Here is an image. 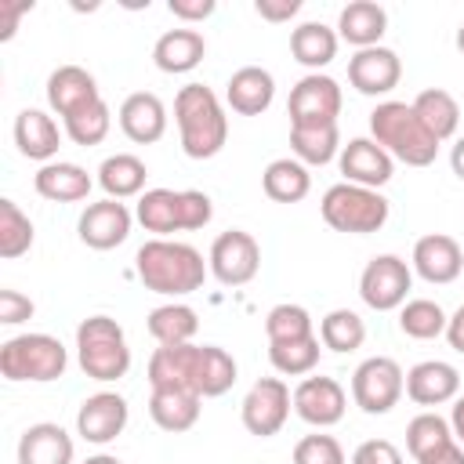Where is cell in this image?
Returning a JSON list of instances; mask_svg holds the SVG:
<instances>
[{
    "mask_svg": "<svg viewBox=\"0 0 464 464\" xmlns=\"http://www.w3.org/2000/svg\"><path fill=\"white\" fill-rule=\"evenodd\" d=\"M446 341H450V348H453V352H460V355H464V304L450 315V323H446Z\"/></svg>",
    "mask_w": 464,
    "mask_h": 464,
    "instance_id": "obj_50",
    "label": "cell"
},
{
    "mask_svg": "<svg viewBox=\"0 0 464 464\" xmlns=\"http://www.w3.org/2000/svg\"><path fill=\"white\" fill-rule=\"evenodd\" d=\"M290 149H294V160H301L304 167H323L337 160L341 156L337 123L334 127H290Z\"/></svg>",
    "mask_w": 464,
    "mask_h": 464,
    "instance_id": "obj_34",
    "label": "cell"
},
{
    "mask_svg": "<svg viewBox=\"0 0 464 464\" xmlns=\"http://www.w3.org/2000/svg\"><path fill=\"white\" fill-rule=\"evenodd\" d=\"M130 225H134V214L127 210V203L105 196L83 207L76 232H80V243H87L91 250H112L130 236Z\"/></svg>",
    "mask_w": 464,
    "mask_h": 464,
    "instance_id": "obj_14",
    "label": "cell"
},
{
    "mask_svg": "<svg viewBox=\"0 0 464 464\" xmlns=\"http://www.w3.org/2000/svg\"><path fill=\"white\" fill-rule=\"evenodd\" d=\"M276 98V80L261 65H243L225 83V102L239 116H261Z\"/></svg>",
    "mask_w": 464,
    "mask_h": 464,
    "instance_id": "obj_23",
    "label": "cell"
},
{
    "mask_svg": "<svg viewBox=\"0 0 464 464\" xmlns=\"http://www.w3.org/2000/svg\"><path fill=\"white\" fill-rule=\"evenodd\" d=\"M91 174L80 167V163H69V160H54V163H44L33 178V188L51 199V203H80L91 196Z\"/></svg>",
    "mask_w": 464,
    "mask_h": 464,
    "instance_id": "obj_26",
    "label": "cell"
},
{
    "mask_svg": "<svg viewBox=\"0 0 464 464\" xmlns=\"http://www.w3.org/2000/svg\"><path fill=\"white\" fill-rule=\"evenodd\" d=\"M69 366V352L51 334H18L0 344V373L7 381H58Z\"/></svg>",
    "mask_w": 464,
    "mask_h": 464,
    "instance_id": "obj_8",
    "label": "cell"
},
{
    "mask_svg": "<svg viewBox=\"0 0 464 464\" xmlns=\"http://www.w3.org/2000/svg\"><path fill=\"white\" fill-rule=\"evenodd\" d=\"M265 334H268V344L312 337V315H308L301 304L283 301V304H276V308L265 315Z\"/></svg>",
    "mask_w": 464,
    "mask_h": 464,
    "instance_id": "obj_42",
    "label": "cell"
},
{
    "mask_svg": "<svg viewBox=\"0 0 464 464\" xmlns=\"http://www.w3.org/2000/svg\"><path fill=\"white\" fill-rule=\"evenodd\" d=\"M33 4H0V40H11L14 36V25H18V18L29 11Z\"/></svg>",
    "mask_w": 464,
    "mask_h": 464,
    "instance_id": "obj_49",
    "label": "cell"
},
{
    "mask_svg": "<svg viewBox=\"0 0 464 464\" xmlns=\"http://www.w3.org/2000/svg\"><path fill=\"white\" fill-rule=\"evenodd\" d=\"M83 464H123L120 457H112V453H94V457H87Z\"/></svg>",
    "mask_w": 464,
    "mask_h": 464,
    "instance_id": "obj_53",
    "label": "cell"
},
{
    "mask_svg": "<svg viewBox=\"0 0 464 464\" xmlns=\"http://www.w3.org/2000/svg\"><path fill=\"white\" fill-rule=\"evenodd\" d=\"M450 167H453V174L464 181V138H457V145L450 149Z\"/></svg>",
    "mask_w": 464,
    "mask_h": 464,
    "instance_id": "obj_52",
    "label": "cell"
},
{
    "mask_svg": "<svg viewBox=\"0 0 464 464\" xmlns=\"http://www.w3.org/2000/svg\"><path fill=\"white\" fill-rule=\"evenodd\" d=\"M384 29H388V11L381 4H373V0H352L337 14V36L348 40L355 51L377 47Z\"/></svg>",
    "mask_w": 464,
    "mask_h": 464,
    "instance_id": "obj_27",
    "label": "cell"
},
{
    "mask_svg": "<svg viewBox=\"0 0 464 464\" xmlns=\"http://www.w3.org/2000/svg\"><path fill=\"white\" fill-rule=\"evenodd\" d=\"M290 406H294V395L290 388L279 381V377H261L250 384V392L243 395V406H239V417H243V428L257 439H272L286 417H290Z\"/></svg>",
    "mask_w": 464,
    "mask_h": 464,
    "instance_id": "obj_13",
    "label": "cell"
},
{
    "mask_svg": "<svg viewBox=\"0 0 464 464\" xmlns=\"http://www.w3.org/2000/svg\"><path fill=\"white\" fill-rule=\"evenodd\" d=\"M76 362L91 381H120L130 370L127 334L109 315H87L76 326Z\"/></svg>",
    "mask_w": 464,
    "mask_h": 464,
    "instance_id": "obj_6",
    "label": "cell"
},
{
    "mask_svg": "<svg viewBox=\"0 0 464 464\" xmlns=\"http://www.w3.org/2000/svg\"><path fill=\"white\" fill-rule=\"evenodd\" d=\"M196 330H199V319L181 301H170L149 312V334L156 337V344H188Z\"/></svg>",
    "mask_w": 464,
    "mask_h": 464,
    "instance_id": "obj_35",
    "label": "cell"
},
{
    "mask_svg": "<svg viewBox=\"0 0 464 464\" xmlns=\"http://www.w3.org/2000/svg\"><path fill=\"white\" fill-rule=\"evenodd\" d=\"M167 7H170V14L181 18V22H203V18L214 14L218 4H214V0H170Z\"/></svg>",
    "mask_w": 464,
    "mask_h": 464,
    "instance_id": "obj_46",
    "label": "cell"
},
{
    "mask_svg": "<svg viewBox=\"0 0 464 464\" xmlns=\"http://www.w3.org/2000/svg\"><path fill=\"white\" fill-rule=\"evenodd\" d=\"M337 167H341L344 181L362 185V188H381L395 174V160L373 138H352L348 145H341Z\"/></svg>",
    "mask_w": 464,
    "mask_h": 464,
    "instance_id": "obj_19",
    "label": "cell"
},
{
    "mask_svg": "<svg viewBox=\"0 0 464 464\" xmlns=\"http://www.w3.org/2000/svg\"><path fill=\"white\" fill-rule=\"evenodd\" d=\"M337 40H341V36H337L330 25H323V22H301V25L290 33V54H294V62H301L304 69L319 72L323 65L334 62Z\"/></svg>",
    "mask_w": 464,
    "mask_h": 464,
    "instance_id": "obj_30",
    "label": "cell"
},
{
    "mask_svg": "<svg viewBox=\"0 0 464 464\" xmlns=\"http://www.w3.org/2000/svg\"><path fill=\"white\" fill-rule=\"evenodd\" d=\"M102 91H98V80L80 69V65H58L51 76H47V105L65 120L69 112L98 102Z\"/></svg>",
    "mask_w": 464,
    "mask_h": 464,
    "instance_id": "obj_25",
    "label": "cell"
},
{
    "mask_svg": "<svg viewBox=\"0 0 464 464\" xmlns=\"http://www.w3.org/2000/svg\"><path fill=\"white\" fill-rule=\"evenodd\" d=\"M14 145L25 160L54 163L58 145H62V130H58L54 116H47L44 109H22L14 116Z\"/></svg>",
    "mask_w": 464,
    "mask_h": 464,
    "instance_id": "obj_24",
    "label": "cell"
},
{
    "mask_svg": "<svg viewBox=\"0 0 464 464\" xmlns=\"http://www.w3.org/2000/svg\"><path fill=\"white\" fill-rule=\"evenodd\" d=\"M319 337H301V341H283V344H268V359L279 373L286 377H304L319 366Z\"/></svg>",
    "mask_w": 464,
    "mask_h": 464,
    "instance_id": "obj_39",
    "label": "cell"
},
{
    "mask_svg": "<svg viewBox=\"0 0 464 464\" xmlns=\"http://www.w3.org/2000/svg\"><path fill=\"white\" fill-rule=\"evenodd\" d=\"M203 54H207V40H203V33H196V29H167V33L156 40V47H152L156 69H160V72H170V76L192 72V69L203 62Z\"/></svg>",
    "mask_w": 464,
    "mask_h": 464,
    "instance_id": "obj_28",
    "label": "cell"
},
{
    "mask_svg": "<svg viewBox=\"0 0 464 464\" xmlns=\"http://www.w3.org/2000/svg\"><path fill=\"white\" fill-rule=\"evenodd\" d=\"M134 218L141 221L145 232L156 239H167L174 232H196L214 218V203L199 188H145L138 196Z\"/></svg>",
    "mask_w": 464,
    "mask_h": 464,
    "instance_id": "obj_5",
    "label": "cell"
},
{
    "mask_svg": "<svg viewBox=\"0 0 464 464\" xmlns=\"http://www.w3.org/2000/svg\"><path fill=\"white\" fill-rule=\"evenodd\" d=\"M72 435L54 420L29 424L18 439V464H72Z\"/></svg>",
    "mask_w": 464,
    "mask_h": 464,
    "instance_id": "obj_22",
    "label": "cell"
},
{
    "mask_svg": "<svg viewBox=\"0 0 464 464\" xmlns=\"http://www.w3.org/2000/svg\"><path fill=\"white\" fill-rule=\"evenodd\" d=\"M402 392H406V373L388 355L362 359L355 366V373H352V399L370 417H381V413L395 410L399 399H402Z\"/></svg>",
    "mask_w": 464,
    "mask_h": 464,
    "instance_id": "obj_9",
    "label": "cell"
},
{
    "mask_svg": "<svg viewBox=\"0 0 464 464\" xmlns=\"http://www.w3.org/2000/svg\"><path fill=\"white\" fill-rule=\"evenodd\" d=\"M319 341H323V348H330V352H355V348H362V341H366V323L352 312V308H334V312H326L323 315V323H319Z\"/></svg>",
    "mask_w": 464,
    "mask_h": 464,
    "instance_id": "obj_37",
    "label": "cell"
},
{
    "mask_svg": "<svg viewBox=\"0 0 464 464\" xmlns=\"http://www.w3.org/2000/svg\"><path fill=\"white\" fill-rule=\"evenodd\" d=\"M199 395L188 388H152L149 395V417L163 431H188L199 420Z\"/></svg>",
    "mask_w": 464,
    "mask_h": 464,
    "instance_id": "obj_29",
    "label": "cell"
},
{
    "mask_svg": "<svg viewBox=\"0 0 464 464\" xmlns=\"http://www.w3.org/2000/svg\"><path fill=\"white\" fill-rule=\"evenodd\" d=\"M145 163L130 152H116V156H105L102 167H98V185L105 188L109 199H130V196H141L145 188Z\"/></svg>",
    "mask_w": 464,
    "mask_h": 464,
    "instance_id": "obj_31",
    "label": "cell"
},
{
    "mask_svg": "<svg viewBox=\"0 0 464 464\" xmlns=\"http://www.w3.org/2000/svg\"><path fill=\"white\" fill-rule=\"evenodd\" d=\"M109 127H112V112H109L105 98H98V102H91V105H83V109L65 116V134L83 149L87 145H102L109 138Z\"/></svg>",
    "mask_w": 464,
    "mask_h": 464,
    "instance_id": "obj_38",
    "label": "cell"
},
{
    "mask_svg": "<svg viewBox=\"0 0 464 464\" xmlns=\"http://www.w3.org/2000/svg\"><path fill=\"white\" fill-rule=\"evenodd\" d=\"M410 105H413V112L420 116V123H424L439 141H446V138L457 134L460 105H457V98H453L450 91H442V87H428V91H420Z\"/></svg>",
    "mask_w": 464,
    "mask_h": 464,
    "instance_id": "obj_33",
    "label": "cell"
},
{
    "mask_svg": "<svg viewBox=\"0 0 464 464\" xmlns=\"http://www.w3.org/2000/svg\"><path fill=\"white\" fill-rule=\"evenodd\" d=\"M417 464H464V446L453 439V442H446V446H439V450L417 457Z\"/></svg>",
    "mask_w": 464,
    "mask_h": 464,
    "instance_id": "obj_48",
    "label": "cell"
},
{
    "mask_svg": "<svg viewBox=\"0 0 464 464\" xmlns=\"http://www.w3.org/2000/svg\"><path fill=\"white\" fill-rule=\"evenodd\" d=\"M460 392V373L453 362L442 359H424L406 373V395L417 406H442L453 402Z\"/></svg>",
    "mask_w": 464,
    "mask_h": 464,
    "instance_id": "obj_21",
    "label": "cell"
},
{
    "mask_svg": "<svg viewBox=\"0 0 464 464\" xmlns=\"http://www.w3.org/2000/svg\"><path fill=\"white\" fill-rule=\"evenodd\" d=\"M399 80H402V62L392 47L377 44V47H362L348 58V83L359 94H370V98L388 94L399 87Z\"/></svg>",
    "mask_w": 464,
    "mask_h": 464,
    "instance_id": "obj_16",
    "label": "cell"
},
{
    "mask_svg": "<svg viewBox=\"0 0 464 464\" xmlns=\"http://www.w3.org/2000/svg\"><path fill=\"white\" fill-rule=\"evenodd\" d=\"M370 138L406 167H431L439 156V138L406 102H381L370 112Z\"/></svg>",
    "mask_w": 464,
    "mask_h": 464,
    "instance_id": "obj_4",
    "label": "cell"
},
{
    "mask_svg": "<svg viewBox=\"0 0 464 464\" xmlns=\"http://www.w3.org/2000/svg\"><path fill=\"white\" fill-rule=\"evenodd\" d=\"M261 188H265V196L276 199V203H301V199L308 196V188H312V174H308V167H304L301 160L283 156V160H272V163L265 167Z\"/></svg>",
    "mask_w": 464,
    "mask_h": 464,
    "instance_id": "obj_32",
    "label": "cell"
},
{
    "mask_svg": "<svg viewBox=\"0 0 464 464\" xmlns=\"http://www.w3.org/2000/svg\"><path fill=\"white\" fill-rule=\"evenodd\" d=\"M413 272L424 279V283H435V286H446L460 276L464 268V250L453 236L446 232H428L413 243V257H410Z\"/></svg>",
    "mask_w": 464,
    "mask_h": 464,
    "instance_id": "obj_18",
    "label": "cell"
},
{
    "mask_svg": "<svg viewBox=\"0 0 464 464\" xmlns=\"http://www.w3.org/2000/svg\"><path fill=\"white\" fill-rule=\"evenodd\" d=\"M457 51H460V54H464V25H460V29H457Z\"/></svg>",
    "mask_w": 464,
    "mask_h": 464,
    "instance_id": "obj_54",
    "label": "cell"
},
{
    "mask_svg": "<svg viewBox=\"0 0 464 464\" xmlns=\"http://www.w3.org/2000/svg\"><path fill=\"white\" fill-rule=\"evenodd\" d=\"M450 428H453V439L464 446V395L453 399V413H450Z\"/></svg>",
    "mask_w": 464,
    "mask_h": 464,
    "instance_id": "obj_51",
    "label": "cell"
},
{
    "mask_svg": "<svg viewBox=\"0 0 464 464\" xmlns=\"http://www.w3.org/2000/svg\"><path fill=\"white\" fill-rule=\"evenodd\" d=\"M344 406H348V395L334 377H323V373L319 377H304L294 388V413L312 428L337 424L344 417Z\"/></svg>",
    "mask_w": 464,
    "mask_h": 464,
    "instance_id": "obj_17",
    "label": "cell"
},
{
    "mask_svg": "<svg viewBox=\"0 0 464 464\" xmlns=\"http://www.w3.org/2000/svg\"><path fill=\"white\" fill-rule=\"evenodd\" d=\"M323 221L334 232H348V236H370L377 228H384L388 221V199L377 188H362L352 181H337L323 192Z\"/></svg>",
    "mask_w": 464,
    "mask_h": 464,
    "instance_id": "obj_7",
    "label": "cell"
},
{
    "mask_svg": "<svg viewBox=\"0 0 464 464\" xmlns=\"http://www.w3.org/2000/svg\"><path fill=\"white\" fill-rule=\"evenodd\" d=\"M36 232H33V221L18 210L14 199H0V257L14 261L22 257L29 246H33Z\"/></svg>",
    "mask_w": 464,
    "mask_h": 464,
    "instance_id": "obj_40",
    "label": "cell"
},
{
    "mask_svg": "<svg viewBox=\"0 0 464 464\" xmlns=\"http://www.w3.org/2000/svg\"><path fill=\"white\" fill-rule=\"evenodd\" d=\"M446 442H453V428H450L446 417H439L431 410L417 413L406 424V450L413 453V460L424 457V453H431V450H439V446H446Z\"/></svg>",
    "mask_w": 464,
    "mask_h": 464,
    "instance_id": "obj_41",
    "label": "cell"
},
{
    "mask_svg": "<svg viewBox=\"0 0 464 464\" xmlns=\"http://www.w3.org/2000/svg\"><path fill=\"white\" fill-rule=\"evenodd\" d=\"M294 464H348L344 460V450L334 435H304L297 446H294Z\"/></svg>",
    "mask_w": 464,
    "mask_h": 464,
    "instance_id": "obj_43",
    "label": "cell"
},
{
    "mask_svg": "<svg viewBox=\"0 0 464 464\" xmlns=\"http://www.w3.org/2000/svg\"><path fill=\"white\" fill-rule=\"evenodd\" d=\"M134 272L145 283V290L163 297H185L203 286L210 265L192 243L181 239H149L134 254Z\"/></svg>",
    "mask_w": 464,
    "mask_h": 464,
    "instance_id": "obj_2",
    "label": "cell"
},
{
    "mask_svg": "<svg viewBox=\"0 0 464 464\" xmlns=\"http://www.w3.org/2000/svg\"><path fill=\"white\" fill-rule=\"evenodd\" d=\"M33 312H36V304H33L25 294H18V290H0V323H4V326H18V323L33 319Z\"/></svg>",
    "mask_w": 464,
    "mask_h": 464,
    "instance_id": "obj_45",
    "label": "cell"
},
{
    "mask_svg": "<svg viewBox=\"0 0 464 464\" xmlns=\"http://www.w3.org/2000/svg\"><path fill=\"white\" fill-rule=\"evenodd\" d=\"M413 286V268L399 254H377L366 261L359 276V297L373 312H392L406 304V294Z\"/></svg>",
    "mask_w": 464,
    "mask_h": 464,
    "instance_id": "obj_11",
    "label": "cell"
},
{
    "mask_svg": "<svg viewBox=\"0 0 464 464\" xmlns=\"http://www.w3.org/2000/svg\"><path fill=\"white\" fill-rule=\"evenodd\" d=\"M254 11H257L265 22H290V18L301 11V0H257Z\"/></svg>",
    "mask_w": 464,
    "mask_h": 464,
    "instance_id": "obj_47",
    "label": "cell"
},
{
    "mask_svg": "<svg viewBox=\"0 0 464 464\" xmlns=\"http://www.w3.org/2000/svg\"><path fill=\"white\" fill-rule=\"evenodd\" d=\"M116 116H120V130L134 145H152V141H160L167 134V105L152 91L127 94Z\"/></svg>",
    "mask_w": 464,
    "mask_h": 464,
    "instance_id": "obj_20",
    "label": "cell"
},
{
    "mask_svg": "<svg viewBox=\"0 0 464 464\" xmlns=\"http://www.w3.org/2000/svg\"><path fill=\"white\" fill-rule=\"evenodd\" d=\"M174 120L181 134V152L188 160H210L228 141V116L207 83H185L178 91Z\"/></svg>",
    "mask_w": 464,
    "mask_h": 464,
    "instance_id": "obj_3",
    "label": "cell"
},
{
    "mask_svg": "<svg viewBox=\"0 0 464 464\" xmlns=\"http://www.w3.org/2000/svg\"><path fill=\"white\" fill-rule=\"evenodd\" d=\"M207 265H210V276L221 286H246L261 268V246L250 232L228 228L210 243Z\"/></svg>",
    "mask_w": 464,
    "mask_h": 464,
    "instance_id": "obj_12",
    "label": "cell"
},
{
    "mask_svg": "<svg viewBox=\"0 0 464 464\" xmlns=\"http://www.w3.org/2000/svg\"><path fill=\"white\" fill-rule=\"evenodd\" d=\"M152 388H188L199 399H218L236 384V359L218 344H160L149 359Z\"/></svg>",
    "mask_w": 464,
    "mask_h": 464,
    "instance_id": "obj_1",
    "label": "cell"
},
{
    "mask_svg": "<svg viewBox=\"0 0 464 464\" xmlns=\"http://www.w3.org/2000/svg\"><path fill=\"white\" fill-rule=\"evenodd\" d=\"M446 323H450V315L442 312V304L428 301V297H413L399 308V330L413 341H431V337L446 334Z\"/></svg>",
    "mask_w": 464,
    "mask_h": 464,
    "instance_id": "obj_36",
    "label": "cell"
},
{
    "mask_svg": "<svg viewBox=\"0 0 464 464\" xmlns=\"http://www.w3.org/2000/svg\"><path fill=\"white\" fill-rule=\"evenodd\" d=\"M290 127H334L341 116V87L326 72H308L294 83L290 102Z\"/></svg>",
    "mask_w": 464,
    "mask_h": 464,
    "instance_id": "obj_10",
    "label": "cell"
},
{
    "mask_svg": "<svg viewBox=\"0 0 464 464\" xmlns=\"http://www.w3.org/2000/svg\"><path fill=\"white\" fill-rule=\"evenodd\" d=\"M130 420V406L123 395L116 392H94L80 402L76 410V435L83 442H94V446H105L112 442Z\"/></svg>",
    "mask_w": 464,
    "mask_h": 464,
    "instance_id": "obj_15",
    "label": "cell"
},
{
    "mask_svg": "<svg viewBox=\"0 0 464 464\" xmlns=\"http://www.w3.org/2000/svg\"><path fill=\"white\" fill-rule=\"evenodd\" d=\"M348 464H402V453L388 439H366L355 446Z\"/></svg>",
    "mask_w": 464,
    "mask_h": 464,
    "instance_id": "obj_44",
    "label": "cell"
}]
</instances>
